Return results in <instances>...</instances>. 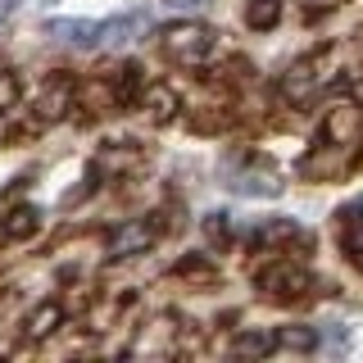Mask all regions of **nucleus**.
I'll return each mask as SVG.
<instances>
[{"label":"nucleus","mask_w":363,"mask_h":363,"mask_svg":"<svg viewBox=\"0 0 363 363\" xmlns=\"http://www.w3.org/2000/svg\"><path fill=\"white\" fill-rule=\"evenodd\" d=\"M177 109H182L177 86L155 82V86H145V91H141V113H145L150 123H173V118H177Z\"/></svg>","instance_id":"5"},{"label":"nucleus","mask_w":363,"mask_h":363,"mask_svg":"<svg viewBox=\"0 0 363 363\" xmlns=\"http://www.w3.org/2000/svg\"><path fill=\"white\" fill-rule=\"evenodd\" d=\"M18 96H23L18 77H14V73H0V113L14 109V105H18Z\"/></svg>","instance_id":"15"},{"label":"nucleus","mask_w":363,"mask_h":363,"mask_svg":"<svg viewBox=\"0 0 363 363\" xmlns=\"http://www.w3.org/2000/svg\"><path fill=\"white\" fill-rule=\"evenodd\" d=\"M204 232H209V241H227V232H232L227 213H209V218H204Z\"/></svg>","instance_id":"17"},{"label":"nucleus","mask_w":363,"mask_h":363,"mask_svg":"<svg viewBox=\"0 0 363 363\" xmlns=\"http://www.w3.org/2000/svg\"><path fill=\"white\" fill-rule=\"evenodd\" d=\"M14 9H18V0H0V23L14 18Z\"/></svg>","instance_id":"18"},{"label":"nucleus","mask_w":363,"mask_h":363,"mask_svg":"<svg viewBox=\"0 0 363 363\" xmlns=\"http://www.w3.org/2000/svg\"><path fill=\"white\" fill-rule=\"evenodd\" d=\"M41 232V209L37 204H14V209L0 218V241H28Z\"/></svg>","instance_id":"7"},{"label":"nucleus","mask_w":363,"mask_h":363,"mask_svg":"<svg viewBox=\"0 0 363 363\" xmlns=\"http://www.w3.org/2000/svg\"><path fill=\"white\" fill-rule=\"evenodd\" d=\"M45 32L55 41L73 45V50H100V23L96 18H55V23H45Z\"/></svg>","instance_id":"4"},{"label":"nucleus","mask_w":363,"mask_h":363,"mask_svg":"<svg viewBox=\"0 0 363 363\" xmlns=\"http://www.w3.org/2000/svg\"><path fill=\"white\" fill-rule=\"evenodd\" d=\"M164 55L177 64H204L213 50H218V32L204 28V23H173V28H164Z\"/></svg>","instance_id":"1"},{"label":"nucleus","mask_w":363,"mask_h":363,"mask_svg":"<svg viewBox=\"0 0 363 363\" xmlns=\"http://www.w3.org/2000/svg\"><path fill=\"white\" fill-rule=\"evenodd\" d=\"M141 91H145V77L136 64H123L118 73H113V86H109V100H118V105H141Z\"/></svg>","instance_id":"8"},{"label":"nucleus","mask_w":363,"mask_h":363,"mask_svg":"<svg viewBox=\"0 0 363 363\" xmlns=\"http://www.w3.org/2000/svg\"><path fill=\"white\" fill-rule=\"evenodd\" d=\"M277 18H281V0H250V5H245V23L255 32L277 28Z\"/></svg>","instance_id":"14"},{"label":"nucleus","mask_w":363,"mask_h":363,"mask_svg":"<svg viewBox=\"0 0 363 363\" xmlns=\"http://www.w3.org/2000/svg\"><path fill=\"white\" fill-rule=\"evenodd\" d=\"M64 323V304L60 300H45V304H37V309L28 313V323H23V332H28L32 340H45L55 332V327Z\"/></svg>","instance_id":"10"},{"label":"nucleus","mask_w":363,"mask_h":363,"mask_svg":"<svg viewBox=\"0 0 363 363\" xmlns=\"http://www.w3.org/2000/svg\"><path fill=\"white\" fill-rule=\"evenodd\" d=\"M323 345V336L313 327H281L277 332V350H295V354H309V350Z\"/></svg>","instance_id":"13"},{"label":"nucleus","mask_w":363,"mask_h":363,"mask_svg":"<svg viewBox=\"0 0 363 363\" xmlns=\"http://www.w3.org/2000/svg\"><path fill=\"white\" fill-rule=\"evenodd\" d=\"M155 241H159V223L132 218V223H118L105 236V250H109V259H132V255H141V250H150Z\"/></svg>","instance_id":"3"},{"label":"nucleus","mask_w":363,"mask_h":363,"mask_svg":"<svg viewBox=\"0 0 363 363\" xmlns=\"http://www.w3.org/2000/svg\"><path fill=\"white\" fill-rule=\"evenodd\" d=\"M227 186L241 191V196H281V182L268 177V173H232Z\"/></svg>","instance_id":"11"},{"label":"nucleus","mask_w":363,"mask_h":363,"mask_svg":"<svg viewBox=\"0 0 363 363\" xmlns=\"http://www.w3.org/2000/svg\"><path fill=\"white\" fill-rule=\"evenodd\" d=\"M259 291L268 295V300L277 304H291V300H304V291H309V272L300 264H272L259 272Z\"/></svg>","instance_id":"2"},{"label":"nucleus","mask_w":363,"mask_h":363,"mask_svg":"<svg viewBox=\"0 0 363 363\" xmlns=\"http://www.w3.org/2000/svg\"><path fill=\"white\" fill-rule=\"evenodd\" d=\"M68 109H73V86H68V82H50L45 96H41V118L55 123V118H64Z\"/></svg>","instance_id":"12"},{"label":"nucleus","mask_w":363,"mask_h":363,"mask_svg":"<svg viewBox=\"0 0 363 363\" xmlns=\"http://www.w3.org/2000/svg\"><path fill=\"white\" fill-rule=\"evenodd\" d=\"M168 5H173V9H200L204 0H168Z\"/></svg>","instance_id":"19"},{"label":"nucleus","mask_w":363,"mask_h":363,"mask_svg":"<svg viewBox=\"0 0 363 363\" xmlns=\"http://www.w3.org/2000/svg\"><path fill=\"white\" fill-rule=\"evenodd\" d=\"M340 250L350 255L354 268H363V200L340 209Z\"/></svg>","instance_id":"6"},{"label":"nucleus","mask_w":363,"mask_h":363,"mask_svg":"<svg viewBox=\"0 0 363 363\" xmlns=\"http://www.w3.org/2000/svg\"><path fill=\"white\" fill-rule=\"evenodd\" d=\"M277 350V332H264V327H250V332H241L232 340V354L236 359H264Z\"/></svg>","instance_id":"9"},{"label":"nucleus","mask_w":363,"mask_h":363,"mask_svg":"<svg viewBox=\"0 0 363 363\" xmlns=\"http://www.w3.org/2000/svg\"><path fill=\"white\" fill-rule=\"evenodd\" d=\"M281 236H295V223L281 218V223H259L255 227V241H281Z\"/></svg>","instance_id":"16"}]
</instances>
